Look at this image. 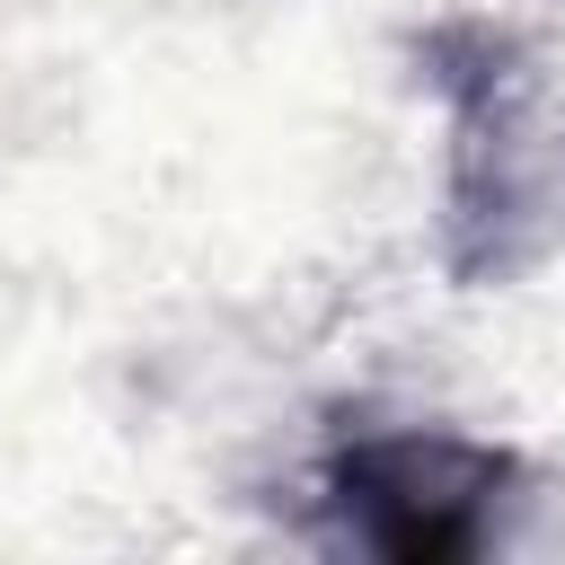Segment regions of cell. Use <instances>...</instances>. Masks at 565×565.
Returning <instances> with one entry per match:
<instances>
[{
  "mask_svg": "<svg viewBox=\"0 0 565 565\" xmlns=\"http://www.w3.org/2000/svg\"><path fill=\"white\" fill-rule=\"evenodd\" d=\"M433 88L450 97V274L512 282L565 247V115L539 97L530 53L494 18H450L424 44Z\"/></svg>",
  "mask_w": 565,
  "mask_h": 565,
  "instance_id": "obj_1",
  "label": "cell"
},
{
  "mask_svg": "<svg viewBox=\"0 0 565 565\" xmlns=\"http://www.w3.org/2000/svg\"><path fill=\"white\" fill-rule=\"evenodd\" d=\"M503 494H512V450L450 433V424L353 433L318 468L327 530L388 565H468L486 547Z\"/></svg>",
  "mask_w": 565,
  "mask_h": 565,
  "instance_id": "obj_2",
  "label": "cell"
}]
</instances>
